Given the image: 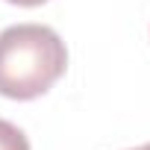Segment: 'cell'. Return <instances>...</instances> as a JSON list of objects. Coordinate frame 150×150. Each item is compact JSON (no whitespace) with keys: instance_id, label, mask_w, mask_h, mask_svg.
<instances>
[{"instance_id":"obj_1","label":"cell","mask_w":150,"mask_h":150,"mask_svg":"<svg viewBox=\"0 0 150 150\" xmlns=\"http://www.w3.org/2000/svg\"><path fill=\"white\" fill-rule=\"evenodd\" d=\"M68 71V47L44 24H15L0 33V94L35 100Z\"/></svg>"},{"instance_id":"obj_2","label":"cell","mask_w":150,"mask_h":150,"mask_svg":"<svg viewBox=\"0 0 150 150\" xmlns=\"http://www.w3.org/2000/svg\"><path fill=\"white\" fill-rule=\"evenodd\" d=\"M0 150H30V141L21 127L0 118Z\"/></svg>"},{"instance_id":"obj_3","label":"cell","mask_w":150,"mask_h":150,"mask_svg":"<svg viewBox=\"0 0 150 150\" xmlns=\"http://www.w3.org/2000/svg\"><path fill=\"white\" fill-rule=\"evenodd\" d=\"M6 3H15V6H27V9H33V6L47 3V0H6Z\"/></svg>"},{"instance_id":"obj_4","label":"cell","mask_w":150,"mask_h":150,"mask_svg":"<svg viewBox=\"0 0 150 150\" xmlns=\"http://www.w3.org/2000/svg\"><path fill=\"white\" fill-rule=\"evenodd\" d=\"M132 150H150V141H147V144H141V147H132Z\"/></svg>"}]
</instances>
